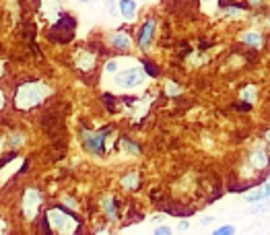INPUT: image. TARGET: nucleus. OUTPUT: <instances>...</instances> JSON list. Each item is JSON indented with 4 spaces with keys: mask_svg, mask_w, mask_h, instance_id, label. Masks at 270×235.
Listing matches in <instances>:
<instances>
[{
    "mask_svg": "<svg viewBox=\"0 0 270 235\" xmlns=\"http://www.w3.org/2000/svg\"><path fill=\"white\" fill-rule=\"evenodd\" d=\"M44 225H48V229H52L56 235H74L79 231L81 223L74 215H70L68 210L56 206V208H50L46 213Z\"/></svg>",
    "mask_w": 270,
    "mask_h": 235,
    "instance_id": "1",
    "label": "nucleus"
},
{
    "mask_svg": "<svg viewBox=\"0 0 270 235\" xmlns=\"http://www.w3.org/2000/svg\"><path fill=\"white\" fill-rule=\"evenodd\" d=\"M48 95V87L40 81H27L23 83L17 93H15V105L19 109H31L35 105H40Z\"/></svg>",
    "mask_w": 270,
    "mask_h": 235,
    "instance_id": "2",
    "label": "nucleus"
},
{
    "mask_svg": "<svg viewBox=\"0 0 270 235\" xmlns=\"http://www.w3.org/2000/svg\"><path fill=\"white\" fill-rule=\"evenodd\" d=\"M111 132V128H104L99 132H85L83 134V144L89 153L93 155H106V136Z\"/></svg>",
    "mask_w": 270,
    "mask_h": 235,
    "instance_id": "3",
    "label": "nucleus"
},
{
    "mask_svg": "<svg viewBox=\"0 0 270 235\" xmlns=\"http://www.w3.org/2000/svg\"><path fill=\"white\" fill-rule=\"evenodd\" d=\"M143 79H145L143 68L136 66V68H128V70L120 72L118 77H115V83H118L120 87H124V89H132V87L143 83Z\"/></svg>",
    "mask_w": 270,
    "mask_h": 235,
    "instance_id": "4",
    "label": "nucleus"
},
{
    "mask_svg": "<svg viewBox=\"0 0 270 235\" xmlns=\"http://www.w3.org/2000/svg\"><path fill=\"white\" fill-rule=\"evenodd\" d=\"M40 202H42V194L37 190H27V192H25V196H23V213H25V217L33 219Z\"/></svg>",
    "mask_w": 270,
    "mask_h": 235,
    "instance_id": "5",
    "label": "nucleus"
},
{
    "mask_svg": "<svg viewBox=\"0 0 270 235\" xmlns=\"http://www.w3.org/2000/svg\"><path fill=\"white\" fill-rule=\"evenodd\" d=\"M153 33H155V21H147L140 29V35H138V46L147 49L151 46V40H153Z\"/></svg>",
    "mask_w": 270,
    "mask_h": 235,
    "instance_id": "6",
    "label": "nucleus"
},
{
    "mask_svg": "<svg viewBox=\"0 0 270 235\" xmlns=\"http://www.w3.org/2000/svg\"><path fill=\"white\" fill-rule=\"evenodd\" d=\"M266 198H270V178L266 180V184L262 186V188L250 192V194L246 196V200H248V202H258V200H266Z\"/></svg>",
    "mask_w": 270,
    "mask_h": 235,
    "instance_id": "7",
    "label": "nucleus"
},
{
    "mask_svg": "<svg viewBox=\"0 0 270 235\" xmlns=\"http://www.w3.org/2000/svg\"><path fill=\"white\" fill-rule=\"evenodd\" d=\"M111 46L118 47V49H128L132 46V42H130V37L124 35V33H113L111 35Z\"/></svg>",
    "mask_w": 270,
    "mask_h": 235,
    "instance_id": "8",
    "label": "nucleus"
},
{
    "mask_svg": "<svg viewBox=\"0 0 270 235\" xmlns=\"http://www.w3.org/2000/svg\"><path fill=\"white\" fill-rule=\"evenodd\" d=\"M136 2H132V0H122L120 2V10H122V15L126 17V19H132L134 15H136Z\"/></svg>",
    "mask_w": 270,
    "mask_h": 235,
    "instance_id": "9",
    "label": "nucleus"
},
{
    "mask_svg": "<svg viewBox=\"0 0 270 235\" xmlns=\"http://www.w3.org/2000/svg\"><path fill=\"white\" fill-rule=\"evenodd\" d=\"M165 213L167 215H177V217H190V215H194V208H184V206H169L167 204L165 206Z\"/></svg>",
    "mask_w": 270,
    "mask_h": 235,
    "instance_id": "10",
    "label": "nucleus"
},
{
    "mask_svg": "<svg viewBox=\"0 0 270 235\" xmlns=\"http://www.w3.org/2000/svg\"><path fill=\"white\" fill-rule=\"evenodd\" d=\"M104 208H106V213H108V217H115L118 215V200L115 198H106L104 200Z\"/></svg>",
    "mask_w": 270,
    "mask_h": 235,
    "instance_id": "11",
    "label": "nucleus"
},
{
    "mask_svg": "<svg viewBox=\"0 0 270 235\" xmlns=\"http://www.w3.org/2000/svg\"><path fill=\"white\" fill-rule=\"evenodd\" d=\"M243 42H246L248 46H254V47H258L262 44V37L258 31H248L246 35H243Z\"/></svg>",
    "mask_w": 270,
    "mask_h": 235,
    "instance_id": "12",
    "label": "nucleus"
},
{
    "mask_svg": "<svg viewBox=\"0 0 270 235\" xmlns=\"http://www.w3.org/2000/svg\"><path fill=\"white\" fill-rule=\"evenodd\" d=\"M122 186L128 188V190H136L138 188V173H130V178H124Z\"/></svg>",
    "mask_w": 270,
    "mask_h": 235,
    "instance_id": "13",
    "label": "nucleus"
},
{
    "mask_svg": "<svg viewBox=\"0 0 270 235\" xmlns=\"http://www.w3.org/2000/svg\"><path fill=\"white\" fill-rule=\"evenodd\" d=\"M213 235H235V227L233 225H221L218 229L213 231Z\"/></svg>",
    "mask_w": 270,
    "mask_h": 235,
    "instance_id": "14",
    "label": "nucleus"
},
{
    "mask_svg": "<svg viewBox=\"0 0 270 235\" xmlns=\"http://www.w3.org/2000/svg\"><path fill=\"white\" fill-rule=\"evenodd\" d=\"M145 70L151 74V77H159V68L155 64H151V62H145Z\"/></svg>",
    "mask_w": 270,
    "mask_h": 235,
    "instance_id": "15",
    "label": "nucleus"
},
{
    "mask_svg": "<svg viewBox=\"0 0 270 235\" xmlns=\"http://www.w3.org/2000/svg\"><path fill=\"white\" fill-rule=\"evenodd\" d=\"M153 235H173V233H171V229L167 227V225H159V227L155 229V233H153Z\"/></svg>",
    "mask_w": 270,
    "mask_h": 235,
    "instance_id": "16",
    "label": "nucleus"
},
{
    "mask_svg": "<svg viewBox=\"0 0 270 235\" xmlns=\"http://www.w3.org/2000/svg\"><path fill=\"white\" fill-rule=\"evenodd\" d=\"M188 227H190V225H188V223H186V221H182V223H179V231H186Z\"/></svg>",
    "mask_w": 270,
    "mask_h": 235,
    "instance_id": "17",
    "label": "nucleus"
},
{
    "mask_svg": "<svg viewBox=\"0 0 270 235\" xmlns=\"http://www.w3.org/2000/svg\"><path fill=\"white\" fill-rule=\"evenodd\" d=\"M108 70H109V72L115 70V62H109V64H108Z\"/></svg>",
    "mask_w": 270,
    "mask_h": 235,
    "instance_id": "18",
    "label": "nucleus"
},
{
    "mask_svg": "<svg viewBox=\"0 0 270 235\" xmlns=\"http://www.w3.org/2000/svg\"><path fill=\"white\" fill-rule=\"evenodd\" d=\"M4 105V95H2V91H0V107Z\"/></svg>",
    "mask_w": 270,
    "mask_h": 235,
    "instance_id": "19",
    "label": "nucleus"
},
{
    "mask_svg": "<svg viewBox=\"0 0 270 235\" xmlns=\"http://www.w3.org/2000/svg\"><path fill=\"white\" fill-rule=\"evenodd\" d=\"M268 141H270V132H268ZM268 146H270V142H268Z\"/></svg>",
    "mask_w": 270,
    "mask_h": 235,
    "instance_id": "20",
    "label": "nucleus"
}]
</instances>
